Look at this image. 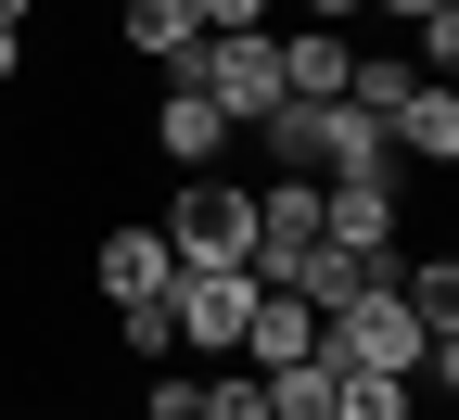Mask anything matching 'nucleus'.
Masks as SVG:
<instances>
[{"mask_svg":"<svg viewBox=\"0 0 459 420\" xmlns=\"http://www.w3.org/2000/svg\"><path fill=\"white\" fill-rule=\"evenodd\" d=\"M179 90H204L230 128H255V115H281V39L268 26H230V39H192L179 64H166Z\"/></svg>","mask_w":459,"mask_h":420,"instance_id":"1","label":"nucleus"},{"mask_svg":"<svg viewBox=\"0 0 459 420\" xmlns=\"http://www.w3.org/2000/svg\"><path fill=\"white\" fill-rule=\"evenodd\" d=\"M179 268H255V192L243 178H179V204L153 217Z\"/></svg>","mask_w":459,"mask_h":420,"instance_id":"2","label":"nucleus"},{"mask_svg":"<svg viewBox=\"0 0 459 420\" xmlns=\"http://www.w3.org/2000/svg\"><path fill=\"white\" fill-rule=\"evenodd\" d=\"M255 268H179V280H166V331H179L192 356H204V370H230V356H243V319H255Z\"/></svg>","mask_w":459,"mask_h":420,"instance_id":"3","label":"nucleus"},{"mask_svg":"<svg viewBox=\"0 0 459 420\" xmlns=\"http://www.w3.org/2000/svg\"><path fill=\"white\" fill-rule=\"evenodd\" d=\"M307 255H319V178H268V192H255V280L294 293Z\"/></svg>","mask_w":459,"mask_h":420,"instance_id":"4","label":"nucleus"},{"mask_svg":"<svg viewBox=\"0 0 459 420\" xmlns=\"http://www.w3.org/2000/svg\"><path fill=\"white\" fill-rule=\"evenodd\" d=\"M166 280H179V255H166L153 217L102 229V255H90V293H102V306H166Z\"/></svg>","mask_w":459,"mask_h":420,"instance_id":"5","label":"nucleus"},{"mask_svg":"<svg viewBox=\"0 0 459 420\" xmlns=\"http://www.w3.org/2000/svg\"><path fill=\"white\" fill-rule=\"evenodd\" d=\"M153 153L179 166V178H217V153H230V115H217L204 90H179V77H166V102H153Z\"/></svg>","mask_w":459,"mask_h":420,"instance_id":"6","label":"nucleus"},{"mask_svg":"<svg viewBox=\"0 0 459 420\" xmlns=\"http://www.w3.org/2000/svg\"><path fill=\"white\" fill-rule=\"evenodd\" d=\"M383 141H395V166H459V90L446 77H409V102L383 115Z\"/></svg>","mask_w":459,"mask_h":420,"instance_id":"7","label":"nucleus"},{"mask_svg":"<svg viewBox=\"0 0 459 420\" xmlns=\"http://www.w3.org/2000/svg\"><path fill=\"white\" fill-rule=\"evenodd\" d=\"M294 356H319V306H307V293H255L243 356H230V370H294Z\"/></svg>","mask_w":459,"mask_h":420,"instance_id":"8","label":"nucleus"},{"mask_svg":"<svg viewBox=\"0 0 459 420\" xmlns=\"http://www.w3.org/2000/svg\"><path fill=\"white\" fill-rule=\"evenodd\" d=\"M319 178H395L383 115H358V102H319Z\"/></svg>","mask_w":459,"mask_h":420,"instance_id":"9","label":"nucleus"},{"mask_svg":"<svg viewBox=\"0 0 459 420\" xmlns=\"http://www.w3.org/2000/svg\"><path fill=\"white\" fill-rule=\"evenodd\" d=\"M344 64H358L344 26H294L281 39V102H344Z\"/></svg>","mask_w":459,"mask_h":420,"instance_id":"10","label":"nucleus"},{"mask_svg":"<svg viewBox=\"0 0 459 420\" xmlns=\"http://www.w3.org/2000/svg\"><path fill=\"white\" fill-rule=\"evenodd\" d=\"M115 26H128V51H141V64H179V51L204 39V26H192V0H128Z\"/></svg>","mask_w":459,"mask_h":420,"instance_id":"11","label":"nucleus"},{"mask_svg":"<svg viewBox=\"0 0 459 420\" xmlns=\"http://www.w3.org/2000/svg\"><path fill=\"white\" fill-rule=\"evenodd\" d=\"M421 407V382H383V370H344L332 382V420H409Z\"/></svg>","mask_w":459,"mask_h":420,"instance_id":"12","label":"nucleus"},{"mask_svg":"<svg viewBox=\"0 0 459 420\" xmlns=\"http://www.w3.org/2000/svg\"><path fill=\"white\" fill-rule=\"evenodd\" d=\"M192 420H268V382L255 370H204L192 382Z\"/></svg>","mask_w":459,"mask_h":420,"instance_id":"13","label":"nucleus"},{"mask_svg":"<svg viewBox=\"0 0 459 420\" xmlns=\"http://www.w3.org/2000/svg\"><path fill=\"white\" fill-rule=\"evenodd\" d=\"M115 344H128L141 370H166V344H179V331H166V306H115Z\"/></svg>","mask_w":459,"mask_h":420,"instance_id":"14","label":"nucleus"},{"mask_svg":"<svg viewBox=\"0 0 459 420\" xmlns=\"http://www.w3.org/2000/svg\"><path fill=\"white\" fill-rule=\"evenodd\" d=\"M192 382L204 370H141V420H192Z\"/></svg>","mask_w":459,"mask_h":420,"instance_id":"15","label":"nucleus"},{"mask_svg":"<svg viewBox=\"0 0 459 420\" xmlns=\"http://www.w3.org/2000/svg\"><path fill=\"white\" fill-rule=\"evenodd\" d=\"M192 26H204V39H230V26H268V0H192Z\"/></svg>","mask_w":459,"mask_h":420,"instance_id":"16","label":"nucleus"},{"mask_svg":"<svg viewBox=\"0 0 459 420\" xmlns=\"http://www.w3.org/2000/svg\"><path fill=\"white\" fill-rule=\"evenodd\" d=\"M0 77H26V26H0Z\"/></svg>","mask_w":459,"mask_h":420,"instance_id":"17","label":"nucleus"},{"mask_svg":"<svg viewBox=\"0 0 459 420\" xmlns=\"http://www.w3.org/2000/svg\"><path fill=\"white\" fill-rule=\"evenodd\" d=\"M307 13H319V26H332V13H370V0H307Z\"/></svg>","mask_w":459,"mask_h":420,"instance_id":"18","label":"nucleus"},{"mask_svg":"<svg viewBox=\"0 0 459 420\" xmlns=\"http://www.w3.org/2000/svg\"><path fill=\"white\" fill-rule=\"evenodd\" d=\"M26 13H39V0H0V26H26Z\"/></svg>","mask_w":459,"mask_h":420,"instance_id":"19","label":"nucleus"},{"mask_svg":"<svg viewBox=\"0 0 459 420\" xmlns=\"http://www.w3.org/2000/svg\"><path fill=\"white\" fill-rule=\"evenodd\" d=\"M0 420H26V407H0Z\"/></svg>","mask_w":459,"mask_h":420,"instance_id":"20","label":"nucleus"},{"mask_svg":"<svg viewBox=\"0 0 459 420\" xmlns=\"http://www.w3.org/2000/svg\"><path fill=\"white\" fill-rule=\"evenodd\" d=\"M65 420H90V407H65Z\"/></svg>","mask_w":459,"mask_h":420,"instance_id":"21","label":"nucleus"}]
</instances>
